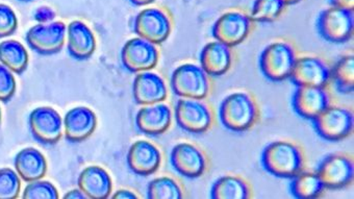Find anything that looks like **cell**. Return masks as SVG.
<instances>
[{"label": "cell", "mask_w": 354, "mask_h": 199, "mask_svg": "<svg viewBox=\"0 0 354 199\" xmlns=\"http://www.w3.org/2000/svg\"><path fill=\"white\" fill-rule=\"evenodd\" d=\"M261 165L271 176L293 178L304 168V155L299 146L288 141H275L261 153Z\"/></svg>", "instance_id": "1"}, {"label": "cell", "mask_w": 354, "mask_h": 199, "mask_svg": "<svg viewBox=\"0 0 354 199\" xmlns=\"http://www.w3.org/2000/svg\"><path fill=\"white\" fill-rule=\"evenodd\" d=\"M259 106L249 94L236 92L224 98L219 108L222 125L234 133L248 131L259 119Z\"/></svg>", "instance_id": "2"}, {"label": "cell", "mask_w": 354, "mask_h": 199, "mask_svg": "<svg viewBox=\"0 0 354 199\" xmlns=\"http://www.w3.org/2000/svg\"><path fill=\"white\" fill-rule=\"evenodd\" d=\"M296 53L287 42H274L263 49L259 57V69L266 79L279 83L291 77L295 66Z\"/></svg>", "instance_id": "3"}, {"label": "cell", "mask_w": 354, "mask_h": 199, "mask_svg": "<svg viewBox=\"0 0 354 199\" xmlns=\"http://www.w3.org/2000/svg\"><path fill=\"white\" fill-rule=\"evenodd\" d=\"M171 87L175 95L180 97L203 100L209 96L211 84L201 67L193 64H184L173 71Z\"/></svg>", "instance_id": "4"}, {"label": "cell", "mask_w": 354, "mask_h": 199, "mask_svg": "<svg viewBox=\"0 0 354 199\" xmlns=\"http://www.w3.org/2000/svg\"><path fill=\"white\" fill-rule=\"evenodd\" d=\"M319 35L327 42L342 44L353 36V11L331 7L321 12L317 20Z\"/></svg>", "instance_id": "5"}, {"label": "cell", "mask_w": 354, "mask_h": 199, "mask_svg": "<svg viewBox=\"0 0 354 199\" xmlns=\"http://www.w3.org/2000/svg\"><path fill=\"white\" fill-rule=\"evenodd\" d=\"M312 121L318 136L329 142L344 140L353 131V114L341 106H328Z\"/></svg>", "instance_id": "6"}, {"label": "cell", "mask_w": 354, "mask_h": 199, "mask_svg": "<svg viewBox=\"0 0 354 199\" xmlns=\"http://www.w3.org/2000/svg\"><path fill=\"white\" fill-rule=\"evenodd\" d=\"M133 30L139 38L154 45L166 42L172 32V21L167 12L150 8L140 12L133 22Z\"/></svg>", "instance_id": "7"}, {"label": "cell", "mask_w": 354, "mask_h": 199, "mask_svg": "<svg viewBox=\"0 0 354 199\" xmlns=\"http://www.w3.org/2000/svg\"><path fill=\"white\" fill-rule=\"evenodd\" d=\"M177 125L190 134H203L213 125V113L201 100L182 98L175 106Z\"/></svg>", "instance_id": "8"}, {"label": "cell", "mask_w": 354, "mask_h": 199, "mask_svg": "<svg viewBox=\"0 0 354 199\" xmlns=\"http://www.w3.org/2000/svg\"><path fill=\"white\" fill-rule=\"evenodd\" d=\"M252 28L250 16L242 11L222 14L214 23L212 34L218 42L234 47L246 40Z\"/></svg>", "instance_id": "9"}, {"label": "cell", "mask_w": 354, "mask_h": 199, "mask_svg": "<svg viewBox=\"0 0 354 199\" xmlns=\"http://www.w3.org/2000/svg\"><path fill=\"white\" fill-rule=\"evenodd\" d=\"M66 30L67 26L62 21L38 23L28 30L26 40L28 46L40 55H55L65 45Z\"/></svg>", "instance_id": "10"}, {"label": "cell", "mask_w": 354, "mask_h": 199, "mask_svg": "<svg viewBox=\"0 0 354 199\" xmlns=\"http://www.w3.org/2000/svg\"><path fill=\"white\" fill-rule=\"evenodd\" d=\"M32 137L42 144H57L63 137V119L51 106H39L28 117Z\"/></svg>", "instance_id": "11"}, {"label": "cell", "mask_w": 354, "mask_h": 199, "mask_svg": "<svg viewBox=\"0 0 354 199\" xmlns=\"http://www.w3.org/2000/svg\"><path fill=\"white\" fill-rule=\"evenodd\" d=\"M325 188L337 190L351 184L354 178V166L351 158L343 153L327 155L316 171Z\"/></svg>", "instance_id": "12"}, {"label": "cell", "mask_w": 354, "mask_h": 199, "mask_svg": "<svg viewBox=\"0 0 354 199\" xmlns=\"http://www.w3.org/2000/svg\"><path fill=\"white\" fill-rule=\"evenodd\" d=\"M160 53L156 45L143 39L127 41L121 50V61L125 69L133 73H145L156 68Z\"/></svg>", "instance_id": "13"}, {"label": "cell", "mask_w": 354, "mask_h": 199, "mask_svg": "<svg viewBox=\"0 0 354 199\" xmlns=\"http://www.w3.org/2000/svg\"><path fill=\"white\" fill-rule=\"evenodd\" d=\"M331 79L328 66L318 57H304L296 59L292 71V83L297 87L325 88Z\"/></svg>", "instance_id": "14"}, {"label": "cell", "mask_w": 354, "mask_h": 199, "mask_svg": "<svg viewBox=\"0 0 354 199\" xmlns=\"http://www.w3.org/2000/svg\"><path fill=\"white\" fill-rule=\"evenodd\" d=\"M170 162L177 173L188 178H201L207 167L205 153L190 143L175 145L171 151Z\"/></svg>", "instance_id": "15"}, {"label": "cell", "mask_w": 354, "mask_h": 199, "mask_svg": "<svg viewBox=\"0 0 354 199\" xmlns=\"http://www.w3.org/2000/svg\"><path fill=\"white\" fill-rule=\"evenodd\" d=\"M97 127V117L91 108L76 106L66 113L63 120L65 138L69 142L86 141L94 134Z\"/></svg>", "instance_id": "16"}, {"label": "cell", "mask_w": 354, "mask_h": 199, "mask_svg": "<svg viewBox=\"0 0 354 199\" xmlns=\"http://www.w3.org/2000/svg\"><path fill=\"white\" fill-rule=\"evenodd\" d=\"M330 98L325 88L297 87L292 106L298 116L314 120L329 106Z\"/></svg>", "instance_id": "17"}, {"label": "cell", "mask_w": 354, "mask_h": 199, "mask_svg": "<svg viewBox=\"0 0 354 199\" xmlns=\"http://www.w3.org/2000/svg\"><path fill=\"white\" fill-rule=\"evenodd\" d=\"M127 159L129 169L141 176L156 173L162 164L160 149L152 143L143 140L137 141L131 145Z\"/></svg>", "instance_id": "18"}, {"label": "cell", "mask_w": 354, "mask_h": 199, "mask_svg": "<svg viewBox=\"0 0 354 199\" xmlns=\"http://www.w3.org/2000/svg\"><path fill=\"white\" fill-rule=\"evenodd\" d=\"M133 94L138 104L150 106L165 102L168 97V89L162 77L156 73L145 71L136 77Z\"/></svg>", "instance_id": "19"}, {"label": "cell", "mask_w": 354, "mask_h": 199, "mask_svg": "<svg viewBox=\"0 0 354 199\" xmlns=\"http://www.w3.org/2000/svg\"><path fill=\"white\" fill-rule=\"evenodd\" d=\"M172 122V113L167 104L144 106L136 116V125L143 134L160 136L165 134Z\"/></svg>", "instance_id": "20"}, {"label": "cell", "mask_w": 354, "mask_h": 199, "mask_svg": "<svg viewBox=\"0 0 354 199\" xmlns=\"http://www.w3.org/2000/svg\"><path fill=\"white\" fill-rule=\"evenodd\" d=\"M70 55L78 61L90 59L96 50V38L91 28L84 22H70L66 30Z\"/></svg>", "instance_id": "21"}, {"label": "cell", "mask_w": 354, "mask_h": 199, "mask_svg": "<svg viewBox=\"0 0 354 199\" xmlns=\"http://www.w3.org/2000/svg\"><path fill=\"white\" fill-rule=\"evenodd\" d=\"M78 189L86 198L106 199L113 190L110 174L100 166H88L80 172L77 180Z\"/></svg>", "instance_id": "22"}, {"label": "cell", "mask_w": 354, "mask_h": 199, "mask_svg": "<svg viewBox=\"0 0 354 199\" xmlns=\"http://www.w3.org/2000/svg\"><path fill=\"white\" fill-rule=\"evenodd\" d=\"M232 64V53L230 47L223 43H209L201 53V65L207 75L221 77L225 75Z\"/></svg>", "instance_id": "23"}, {"label": "cell", "mask_w": 354, "mask_h": 199, "mask_svg": "<svg viewBox=\"0 0 354 199\" xmlns=\"http://www.w3.org/2000/svg\"><path fill=\"white\" fill-rule=\"evenodd\" d=\"M15 171L26 182L42 180L47 173L46 158L34 147L22 149L14 160Z\"/></svg>", "instance_id": "24"}, {"label": "cell", "mask_w": 354, "mask_h": 199, "mask_svg": "<svg viewBox=\"0 0 354 199\" xmlns=\"http://www.w3.org/2000/svg\"><path fill=\"white\" fill-rule=\"evenodd\" d=\"M30 55L24 44L16 40L0 43V64L15 75H22L28 69Z\"/></svg>", "instance_id": "25"}, {"label": "cell", "mask_w": 354, "mask_h": 199, "mask_svg": "<svg viewBox=\"0 0 354 199\" xmlns=\"http://www.w3.org/2000/svg\"><path fill=\"white\" fill-rule=\"evenodd\" d=\"M211 197L214 199H246L250 197V188L242 178L222 176L214 182Z\"/></svg>", "instance_id": "26"}, {"label": "cell", "mask_w": 354, "mask_h": 199, "mask_svg": "<svg viewBox=\"0 0 354 199\" xmlns=\"http://www.w3.org/2000/svg\"><path fill=\"white\" fill-rule=\"evenodd\" d=\"M290 189L292 195L296 198L310 199L320 196L325 187L317 173L300 172L292 178Z\"/></svg>", "instance_id": "27"}, {"label": "cell", "mask_w": 354, "mask_h": 199, "mask_svg": "<svg viewBox=\"0 0 354 199\" xmlns=\"http://www.w3.org/2000/svg\"><path fill=\"white\" fill-rule=\"evenodd\" d=\"M331 73V79L339 93L349 94L354 88V57L346 55L335 63Z\"/></svg>", "instance_id": "28"}, {"label": "cell", "mask_w": 354, "mask_h": 199, "mask_svg": "<svg viewBox=\"0 0 354 199\" xmlns=\"http://www.w3.org/2000/svg\"><path fill=\"white\" fill-rule=\"evenodd\" d=\"M285 8L281 0H255L250 18L252 21L270 23L281 17Z\"/></svg>", "instance_id": "29"}, {"label": "cell", "mask_w": 354, "mask_h": 199, "mask_svg": "<svg viewBox=\"0 0 354 199\" xmlns=\"http://www.w3.org/2000/svg\"><path fill=\"white\" fill-rule=\"evenodd\" d=\"M147 196L150 199H180L184 195L176 180L168 176H162L149 182Z\"/></svg>", "instance_id": "30"}, {"label": "cell", "mask_w": 354, "mask_h": 199, "mask_svg": "<svg viewBox=\"0 0 354 199\" xmlns=\"http://www.w3.org/2000/svg\"><path fill=\"white\" fill-rule=\"evenodd\" d=\"M21 192V178L11 168L0 169V199H16Z\"/></svg>", "instance_id": "31"}, {"label": "cell", "mask_w": 354, "mask_h": 199, "mask_svg": "<svg viewBox=\"0 0 354 199\" xmlns=\"http://www.w3.org/2000/svg\"><path fill=\"white\" fill-rule=\"evenodd\" d=\"M59 197V191L55 184L42 180L28 182L22 194L24 199H57Z\"/></svg>", "instance_id": "32"}, {"label": "cell", "mask_w": 354, "mask_h": 199, "mask_svg": "<svg viewBox=\"0 0 354 199\" xmlns=\"http://www.w3.org/2000/svg\"><path fill=\"white\" fill-rule=\"evenodd\" d=\"M18 28V18L10 6L0 3V39L15 34Z\"/></svg>", "instance_id": "33"}, {"label": "cell", "mask_w": 354, "mask_h": 199, "mask_svg": "<svg viewBox=\"0 0 354 199\" xmlns=\"http://www.w3.org/2000/svg\"><path fill=\"white\" fill-rule=\"evenodd\" d=\"M16 89L17 85L14 73L0 64V102H10L15 95Z\"/></svg>", "instance_id": "34"}, {"label": "cell", "mask_w": 354, "mask_h": 199, "mask_svg": "<svg viewBox=\"0 0 354 199\" xmlns=\"http://www.w3.org/2000/svg\"><path fill=\"white\" fill-rule=\"evenodd\" d=\"M34 17L38 23H50L55 18V12L49 7H40L35 12Z\"/></svg>", "instance_id": "35"}, {"label": "cell", "mask_w": 354, "mask_h": 199, "mask_svg": "<svg viewBox=\"0 0 354 199\" xmlns=\"http://www.w3.org/2000/svg\"><path fill=\"white\" fill-rule=\"evenodd\" d=\"M329 3L333 7L350 10V11H353L354 9V0H329Z\"/></svg>", "instance_id": "36"}, {"label": "cell", "mask_w": 354, "mask_h": 199, "mask_svg": "<svg viewBox=\"0 0 354 199\" xmlns=\"http://www.w3.org/2000/svg\"><path fill=\"white\" fill-rule=\"evenodd\" d=\"M112 198H119V199H135L138 198L137 195L135 193L131 192L129 190H125V189H122V190H118L114 195H113Z\"/></svg>", "instance_id": "37"}, {"label": "cell", "mask_w": 354, "mask_h": 199, "mask_svg": "<svg viewBox=\"0 0 354 199\" xmlns=\"http://www.w3.org/2000/svg\"><path fill=\"white\" fill-rule=\"evenodd\" d=\"M64 198L69 199H86V195L80 190V189H74V190L69 191L67 194L64 196Z\"/></svg>", "instance_id": "38"}, {"label": "cell", "mask_w": 354, "mask_h": 199, "mask_svg": "<svg viewBox=\"0 0 354 199\" xmlns=\"http://www.w3.org/2000/svg\"><path fill=\"white\" fill-rule=\"evenodd\" d=\"M129 1L137 7H144V6L151 5L156 0H129Z\"/></svg>", "instance_id": "39"}, {"label": "cell", "mask_w": 354, "mask_h": 199, "mask_svg": "<svg viewBox=\"0 0 354 199\" xmlns=\"http://www.w3.org/2000/svg\"><path fill=\"white\" fill-rule=\"evenodd\" d=\"M286 6L296 5V3H300L301 0H281Z\"/></svg>", "instance_id": "40"}, {"label": "cell", "mask_w": 354, "mask_h": 199, "mask_svg": "<svg viewBox=\"0 0 354 199\" xmlns=\"http://www.w3.org/2000/svg\"><path fill=\"white\" fill-rule=\"evenodd\" d=\"M1 117H3V113H1V108H0V123H1Z\"/></svg>", "instance_id": "41"}, {"label": "cell", "mask_w": 354, "mask_h": 199, "mask_svg": "<svg viewBox=\"0 0 354 199\" xmlns=\"http://www.w3.org/2000/svg\"><path fill=\"white\" fill-rule=\"evenodd\" d=\"M19 1H22V3H28V1H32V0H19Z\"/></svg>", "instance_id": "42"}]
</instances>
